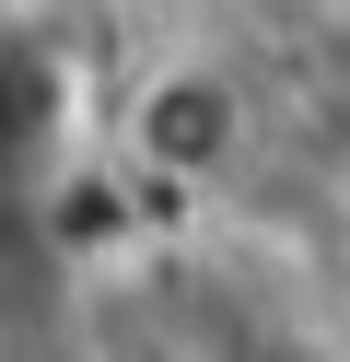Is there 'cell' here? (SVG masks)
Segmentation results:
<instances>
[{
  "mask_svg": "<svg viewBox=\"0 0 350 362\" xmlns=\"http://www.w3.org/2000/svg\"><path fill=\"white\" fill-rule=\"evenodd\" d=\"M93 152V47L59 0H0V211H47Z\"/></svg>",
  "mask_w": 350,
  "mask_h": 362,
  "instance_id": "1",
  "label": "cell"
},
{
  "mask_svg": "<svg viewBox=\"0 0 350 362\" xmlns=\"http://www.w3.org/2000/svg\"><path fill=\"white\" fill-rule=\"evenodd\" d=\"M117 129H129V164H140V175H163V187H210V175L245 164L257 105H245V82H233L222 59H163V71L129 94Z\"/></svg>",
  "mask_w": 350,
  "mask_h": 362,
  "instance_id": "2",
  "label": "cell"
}]
</instances>
